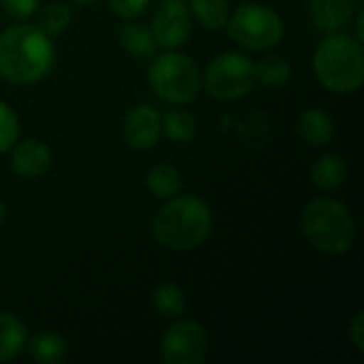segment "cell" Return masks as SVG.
<instances>
[{"label":"cell","instance_id":"1","mask_svg":"<svg viewBox=\"0 0 364 364\" xmlns=\"http://www.w3.org/2000/svg\"><path fill=\"white\" fill-rule=\"evenodd\" d=\"M55 64V45L41 28L17 23L0 32V77L15 85L45 79Z\"/></svg>","mask_w":364,"mask_h":364},{"label":"cell","instance_id":"2","mask_svg":"<svg viewBox=\"0 0 364 364\" xmlns=\"http://www.w3.org/2000/svg\"><path fill=\"white\" fill-rule=\"evenodd\" d=\"M213 215L198 196H173L154 215V239L166 250L188 252L198 247L211 232Z\"/></svg>","mask_w":364,"mask_h":364},{"label":"cell","instance_id":"3","mask_svg":"<svg viewBox=\"0 0 364 364\" xmlns=\"http://www.w3.org/2000/svg\"><path fill=\"white\" fill-rule=\"evenodd\" d=\"M314 73L318 81L335 92H356L364 81V49L356 36L343 32H331L316 47Z\"/></svg>","mask_w":364,"mask_h":364},{"label":"cell","instance_id":"4","mask_svg":"<svg viewBox=\"0 0 364 364\" xmlns=\"http://www.w3.org/2000/svg\"><path fill=\"white\" fill-rule=\"evenodd\" d=\"M301 228L314 250L331 256L350 252L356 239V222L350 209L333 198L307 203L301 213Z\"/></svg>","mask_w":364,"mask_h":364},{"label":"cell","instance_id":"5","mask_svg":"<svg viewBox=\"0 0 364 364\" xmlns=\"http://www.w3.org/2000/svg\"><path fill=\"white\" fill-rule=\"evenodd\" d=\"M147 81L160 100L181 107L196 100L203 87V73L190 55L177 49H168L166 53L151 58Z\"/></svg>","mask_w":364,"mask_h":364},{"label":"cell","instance_id":"6","mask_svg":"<svg viewBox=\"0 0 364 364\" xmlns=\"http://www.w3.org/2000/svg\"><path fill=\"white\" fill-rule=\"evenodd\" d=\"M228 36L245 49L267 51L282 43L284 38V19L267 4H243L239 6L224 26Z\"/></svg>","mask_w":364,"mask_h":364},{"label":"cell","instance_id":"7","mask_svg":"<svg viewBox=\"0 0 364 364\" xmlns=\"http://www.w3.org/2000/svg\"><path fill=\"white\" fill-rule=\"evenodd\" d=\"M256 85L254 60L241 51H222L207 64L203 73V87L209 96L222 102L247 96Z\"/></svg>","mask_w":364,"mask_h":364},{"label":"cell","instance_id":"8","mask_svg":"<svg viewBox=\"0 0 364 364\" xmlns=\"http://www.w3.org/2000/svg\"><path fill=\"white\" fill-rule=\"evenodd\" d=\"M209 352V337L200 322L177 318L160 341V356L166 364H200Z\"/></svg>","mask_w":364,"mask_h":364},{"label":"cell","instance_id":"9","mask_svg":"<svg viewBox=\"0 0 364 364\" xmlns=\"http://www.w3.org/2000/svg\"><path fill=\"white\" fill-rule=\"evenodd\" d=\"M151 32L158 47L179 49L190 41L192 34V13L183 0H164L154 11Z\"/></svg>","mask_w":364,"mask_h":364},{"label":"cell","instance_id":"10","mask_svg":"<svg viewBox=\"0 0 364 364\" xmlns=\"http://www.w3.org/2000/svg\"><path fill=\"white\" fill-rule=\"evenodd\" d=\"M122 132H124L126 143L132 149H139V151L151 149L160 139L162 117L154 107L136 105L126 113L124 124H122Z\"/></svg>","mask_w":364,"mask_h":364},{"label":"cell","instance_id":"11","mask_svg":"<svg viewBox=\"0 0 364 364\" xmlns=\"http://www.w3.org/2000/svg\"><path fill=\"white\" fill-rule=\"evenodd\" d=\"M11 149V168L15 175L23 179L41 177L51 164V151L38 139H17V143Z\"/></svg>","mask_w":364,"mask_h":364},{"label":"cell","instance_id":"12","mask_svg":"<svg viewBox=\"0 0 364 364\" xmlns=\"http://www.w3.org/2000/svg\"><path fill=\"white\" fill-rule=\"evenodd\" d=\"M358 0H309V19L324 32H341L354 17Z\"/></svg>","mask_w":364,"mask_h":364},{"label":"cell","instance_id":"13","mask_svg":"<svg viewBox=\"0 0 364 364\" xmlns=\"http://www.w3.org/2000/svg\"><path fill=\"white\" fill-rule=\"evenodd\" d=\"M299 136L309 147H324L335 139V122L322 109H307L299 115L296 122Z\"/></svg>","mask_w":364,"mask_h":364},{"label":"cell","instance_id":"14","mask_svg":"<svg viewBox=\"0 0 364 364\" xmlns=\"http://www.w3.org/2000/svg\"><path fill=\"white\" fill-rule=\"evenodd\" d=\"M117 38H119L122 49L128 51L136 60H151L156 55L158 43L154 38L151 28L136 19H128L126 23H122Z\"/></svg>","mask_w":364,"mask_h":364},{"label":"cell","instance_id":"15","mask_svg":"<svg viewBox=\"0 0 364 364\" xmlns=\"http://www.w3.org/2000/svg\"><path fill=\"white\" fill-rule=\"evenodd\" d=\"M28 354L38 364H60L68 356V343L62 335L51 331L36 333L30 341H26Z\"/></svg>","mask_w":364,"mask_h":364},{"label":"cell","instance_id":"16","mask_svg":"<svg viewBox=\"0 0 364 364\" xmlns=\"http://www.w3.org/2000/svg\"><path fill=\"white\" fill-rule=\"evenodd\" d=\"M348 177V164L339 154H324L311 166V181L322 192H335Z\"/></svg>","mask_w":364,"mask_h":364},{"label":"cell","instance_id":"17","mask_svg":"<svg viewBox=\"0 0 364 364\" xmlns=\"http://www.w3.org/2000/svg\"><path fill=\"white\" fill-rule=\"evenodd\" d=\"M28 331L26 324L9 311H0V363L13 360L26 348Z\"/></svg>","mask_w":364,"mask_h":364},{"label":"cell","instance_id":"18","mask_svg":"<svg viewBox=\"0 0 364 364\" xmlns=\"http://www.w3.org/2000/svg\"><path fill=\"white\" fill-rule=\"evenodd\" d=\"M145 183H147V190L151 192L154 198L168 200L181 192L183 179H181V173L177 166H173L168 162H158L147 171Z\"/></svg>","mask_w":364,"mask_h":364},{"label":"cell","instance_id":"19","mask_svg":"<svg viewBox=\"0 0 364 364\" xmlns=\"http://www.w3.org/2000/svg\"><path fill=\"white\" fill-rule=\"evenodd\" d=\"M190 13L205 30H222L230 17L228 0H190Z\"/></svg>","mask_w":364,"mask_h":364},{"label":"cell","instance_id":"20","mask_svg":"<svg viewBox=\"0 0 364 364\" xmlns=\"http://www.w3.org/2000/svg\"><path fill=\"white\" fill-rule=\"evenodd\" d=\"M151 303L160 316L171 318V320L183 318V314L188 309L186 294L177 284H160L151 294Z\"/></svg>","mask_w":364,"mask_h":364},{"label":"cell","instance_id":"21","mask_svg":"<svg viewBox=\"0 0 364 364\" xmlns=\"http://www.w3.org/2000/svg\"><path fill=\"white\" fill-rule=\"evenodd\" d=\"M256 68V83H262L267 87H282L288 83L290 79V62L284 55L277 53H269L262 60L254 62Z\"/></svg>","mask_w":364,"mask_h":364},{"label":"cell","instance_id":"22","mask_svg":"<svg viewBox=\"0 0 364 364\" xmlns=\"http://www.w3.org/2000/svg\"><path fill=\"white\" fill-rule=\"evenodd\" d=\"M196 117L186 109H171L162 115V132L177 143H188L196 136Z\"/></svg>","mask_w":364,"mask_h":364},{"label":"cell","instance_id":"23","mask_svg":"<svg viewBox=\"0 0 364 364\" xmlns=\"http://www.w3.org/2000/svg\"><path fill=\"white\" fill-rule=\"evenodd\" d=\"M70 19H73V13H70L68 4L49 2L47 6L41 9L38 19H36V28H41L47 36H58L70 26Z\"/></svg>","mask_w":364,"mask_h":364},{"label":"cell","instance_id":"24","mask_svg":"<svg viewBox=\"0 0 364 364\" xmlns=\"http://www.w3.org/2000/svg\"><path fill=\"white\" fill-rule=\"evenodd\" d=\"M19 139V117L13 107L0 100V154L9 151Z\"/></svg>","mask_w":364,"mask_h":364},{"label":"cell","instance_id":"25","mask_svg":"<svg viewBox=\"0 0 364 364\" xmlns=\"http://www.w3.org/2000/svg\"><path fill=\"white\" fill-rule=\"evenodd\" d=\"M149 2L151 0H109V6L122 19H139L147 11Z\"/></svg>","mask_w":364,"mask_h":364},{"label":"cell","instance_id":"26","mask_svg":"<svg viewBox=\"0 0 364 364\" xmlns=\"http://www.w3.org/2000/svg\"><path fill=\"white\" fill-rule=\"evenodd\" d=\"M41 0H0L2 9L15 19H28L36 13Z\"/></svg>","mask_w":364,"mask_h":364},{"label":"cell","instance_id":"27","mask_svg":"<svg viewBox=\"0 0 364 364\" xmlns=\"http://www.w3.org/2000/svg\"><path fill=\"white\" fill-rule=\"evenodd\" d=\"M350 339L358 352H364V314L358 311L350 324Z\"/></svg>","mask_w":364,"mask_h":364},{"label":"cell","instance_id":"28","mask_svg":"<svg viewBox=\"0 0 364 364\" xmlns=\"http://www.w3.org/2000/svg\"><path fill=\"white\" fill-rule=\"evenodd\" d=\"M363 23H364V13H363V11H358V13H356V38H358L360 43L364 41Z\"/></svg>","mask_w":364,"mask_h":364},{"label":"cell","instance_id":"29","mask_svg":"<svg viewBox=\"0 0 364 364\" xmlns=\"http://www.w3.org/2000/svg\"><path fill=\"white\" fill-rule=\"evenodd\" d=\"M4 220H6V207H4V203L0 200V226L4 224Z\"/></svg>","mask_w":364,"mask_h":364},{"label":"cell","instance_id":"30","mask_svg":"<svg viewBox=\"0 0 364 364\" xmlns=\"http://www.w3.org/2000/svg\"><path fill=\"white\" fill-rule=\"evenodd\" d=\"M70 2H75V4H79V6H87V4H94L96 0H70Z\"/></svg>","mask_w":364,"mask_h":364}]
</instances>
